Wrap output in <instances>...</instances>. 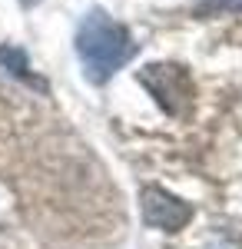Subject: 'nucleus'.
Returning <instances> with one entry per match:
<instances>
[{
    "label": "nucleus",
    "mask_w": 242,
    "mask_h": 249,
    "mask_svg": "<svg viewBox=\"0 0 242 249\" xmlns=\"http://www.w3.org/2000/svg\"><path fill=\"white\" fill-rule=\"evenodd\" d=\"M0 60L7 63V70H10L14 77H23V80H30V83H37V80L30 77V67H27V57H23L20 50H14V47H0Z\"/></svg>",
    "instance_id": "nucleus-4"
},
{
    "label": "nucleus",
    "mask_w": 242,
    "mask_h": 249,
    "mask_svg": "<svg viewBox=\"0 0 242 249\" xmlns=\"http://www.w3.org/2000/svg\"><path fill=\"white\" fill-rule=\"evenodd\" d=\"M136 53L130 30L113 20L106 10H90L76 27V57L83 63V77L103 87L113 80L116 70H123Z\"/></svg>",
    "instance_id": "nucleus-1"
},
{
    "label": "nucleus",
    "mask_w": 242,
    "mask_h": 249,
    "mask_svg": "<svg viewBox=\"0 0 242 249\" xmlns=\"http://www.w3.org/2000/svg\"><path fill=\"white\" fill-rule=\"evenodd\" d=\"M219 10H242V0H212Z\"/></svg>",
    "instance_id": "nucleus-5"
},
{
    "label": "nucleus",
    "mask_w": 242,
    "mask_h": 249,
    "mask_svg": "<svg viewBox=\"0 0 242 249\" xmlns=\"http://www.w3.org/2000/svg\"><path fill=\"white\" fill-rule=\"evenodd\" d=\"M139 83H143L149 93L156 96V103L173 116H179L189 107V100H192L189 73L183 67H176V63H149V67H143Z\"/></svg>",
    "instance_id": "nucleus-2"
},
{
    "label": "nucleus",
    "mask_w": 242,
    "mask_h": 249,
    "mask_svg": "<svg viewBox=\"0 0 242 249\" xmlns=\"http://www.w3.org/2000/svg\"><path fill=\"white\" fill-rule=\"evenodd\" d=\"M139 210H143L146 226L166 230V232L183 230L189 219H192V206L183 203L179 196L166 193L163 186H143V190H139Z\"/></svg>",
    "instance_id": "nucleus-3"
},
{
    "label": "nucleus",
    "mask_w": 242,
    "mask_h": 249,
    "mask_svg": "<svg viewBox=\"0 0 242 249\" xmlns=\"http://www.w3.org/2000/svg\"><path fill=\"white\" fill-rule=\"evenodd\" d=\"M40 0H20V7H37Z\"/></svg>",
    "instance_id": "nucleus-6"
}]
</instances>
